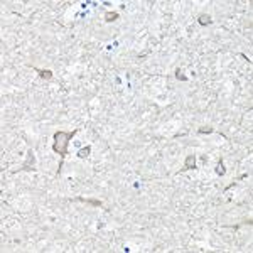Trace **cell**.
I'll return each instance as SVG.
<instances>
[{
	"label": "cell",
	"instance_id": "cell-8",
	"mask_svg": "<svg viewBox=\"0 0 253 253\" xmlns=\"http://www.w3.org/2000/svg\"><path fill=\"white\" fill-rule=\"evenodd\" d=\"M175 73H177L175 76H177V78H179V79H182V81H186V79H187V78H186V76H184V74H181V69H177V71H175Z\"/></svg>",
	"mask_w": 253,
	"mask_h": 253
},
{
	"label": "cell",
	"instance_id": "cell-1",
	"mask_svg": "<svg viewBox=\"0 0 253 253\" xmlns=\"http://www.w3.org/2000/svg\"><path fill=\"white\" fill-rule=\"evenodd\" d=\"M74 135H76V130H73V132H56L52 150L64 159L68 155V143H69V140H71Z\"/></svg>",
	"mask_w": 253,
	"mask_h": 253
},
{
	"label": "cell",
	"instance_id": "cell-7",
	"mask_svg": "<svg viewBox=\"0 0 253 253\" xmlns=\"http://www.w3.org/2000/svg\"><path fill=\"white\" fill-rule=\"evenodd\" d=\"M81 201H86V203H89V204H93V206H101L100 201H93V199H81Z\"/></svg>",
	"mask_w": 253,
	"mask_h": 253
},
{
	"label": "cell",
	"instance_id": "cell-5",
	"mask_svg": "<svg viewBox=\"0 0 253 253\" xmlns=\"http://www.w3.org/2000/svg\"><path fill=\"white\" fill-rule=\"evenodd\" d=\"M89 150H91V147H89V145H88V147H85V149H81V150L78 152V157L79 159H85L88 154H89Z\"/></svg>",
	"mask_w": 253,
	"mask_h": 253
},
{
	"label": "cell",
	"instance_id": "cell-4",
	"mask_svg": "<svg viewBox=\"0 0 253 253\" xmlns=\"http://www.w3.org/2000/svg\"><path fill=\"white\" fill-rule=\"evenodd\" d=\"M37 73H39V76H41V78H44V79H51V78H52V73H51V71H44V69H37Z\"/></svg>",
	"mask_w": 253,
	"mask_h": 253
},
{
	"label": "cell",
	"instance_id": "cell-2",
	"mask_svg": "<svg viewBox=\"0 0 253 253\" xmlns=\"http://www.w3.org/2000/svg\"><path fill=\"white\" fill-rule=\"evenodd\" d=\"M194 167H196V157H194V155H189V157L186 159L184 171H187V169H194Z\"/></svg>",
	"mask_w": 253,
	"mask_h": 253
},
{
	"label": "cell",
	"instance_id": "cell-10",
	"mask_svg": "<svg viewBox=\"0 0 253 253\" xmlns=\"http://www.w3.org/2000/svg\"><path fill=\"white\" fill-rule=\"evenodd\" d=\"M199 132H201V133H206V132H208V133H209V132H213V128H201V130H199Z\"/></svg>",
	"mask_w": 253,
	"mask_h": 253
},
{
	"label": "cell",
	"instance_id": "cell-9",
	"mask_svg": "<svg viewBox=\"0 0 253 253\" xmlns=\"http://www.w3.org/2000/svg\"><path fill=\"white\" fill-rule=\"evenodd\" d=\"M218 167H219V169H218V174H224V169H223V160H219V166H218Z\"/></svg>",
	"mask_w": 253,
	"mask_h": 253
},
{
	"label": "cell",
	"instance_id": "cell-3",
	"mask_svg": "<svg viewBox=\"0 0 253 253\" xmlns=\"http://www.w3.org/2000/svg\"><path fill=\"white\" fill-rule=\"evenodd\" d=\"M118 19V14L117 12H106L105 14V20L106 22H113V20H117Z\"/></svg>",
	"mask_w": 253,
	"mask_h": 253
},
{
	"label": "cell",
	"instance_id": "cell-6",
	"mask_svg": "<svg viewBox=\"0 0 253 253\" xmlns=\"http://www.w3.org/2000/svg\"><path fill=\"white\" fill-rule=\"evenodd\" d=\"M213 20H211V17L209 15H201L199 17V24L201 25H206V24H211Z\"/></svg>",
	"mask_w": 253,
	"mask_h": 253
}]
</instances>
